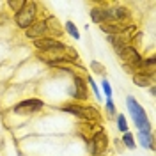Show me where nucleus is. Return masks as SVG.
I'll return each mask as SVG.
<instances>
[{
	"instance_id": "obj_17",
	"label": "nucleus",
	"mask_w": 156,
	"mask_h": 156,
	"mask_svg": "<svg viewBox=\"0 0 156 156\" xmlns=\"http://www.w3.org/2000/svg\"><path fill=\"white\" fill-rule=\"evenodd\" d=\"M117 128L122 131V133H126V131H129V126H128V121L126 117L122 115V114H117Z\"/></svg>"
},
{
	"instance_id": "obj_5",
	"label": "nucleus",
	"mask_w": 156,
	"mask_h": 156,
	"mask_svg": "<svg viewBox=\"0 0 156 156\" xmlns=\"http://www.w3.org/2000/svg\"><path fill=\"white\" fill-rule=\"evenodd\" d=\"M43 107H44V103H43L41 99L30 98V99H23V101H20L18 105L14 107V114H18V115H32V114L39 112Z\"/></svg>"
},
{
	"instance_id": "obj_6",
	"label": "nucleus",
	"mask_w": 156,
	"mask_h": 156,
	"mask_svg": "<svg viewBox=\"0 0 156 156\" xmlns=\"http://www.w3.org/2000/svg\"><path fill=\"white\" fill-rule=\"evenodd\" d=\"M62 110L68 112V114H71V115L78 117V119H83V121H92V119L98 117V114H90L92 110H89V108H85V107H80V105H66Z\"/></svg>"
},
{
	"instance_id": "obj_4",
	"label": "nucleus",
	"mask_w": 156,
	"mask_h": 156,
	"mask_svg": "<svg viewBox=\"0 0 156 156\" xmlns=\"http://www.w3.org/2000/svg\"><path fill=\"white\" fill-rule=\"evenodd\" d=\"M32 43H34V46H36L37 51H50V50L64 51L66 50V44L62 41H58L57 37H53V36H44L41 39H34Z\"/></svg>"
},
{
	"instance_id": "obj_14",
	"label": "nucleus",
	"mask_w": 156,
	"mask_h": 156,
	"mask_svg": "<svg viewBox=\"0 0 156 156\" xmlns=\"http://www.w3.org/2000/svg\"><path fill=\"white\" fill-rule=\"evenodd\" d=\"M122 144L128 147V149H135L136 147V142H135V136L131 131H126L124 135H122Z\"/></svg>"
},
{
	"instance_id": "obj_21",
	"label": "nucleus",
	"mask_w": 156,
	"mask_h": 156,
	"mask_svg": "<svg viewBox=\"0 0 156 156\" xmlns=\"http://www.w3.org/2000/svg\"><path fill=\"white\" fill-rule=\"evenodd\" d=\"M105 107H107V112H108V115L110 117H115V105H114V101H112V99H107V105H105Z\"/></svg>"
},
{
	"instance_id": "obj_16",
	"label": "nucleus",
	"mask_w": 156,
	"mask_h": 156,
	"mask_svg": "<svg viewBox=\"0 0 156 156\" xmlns=\"http://www.w3.org/2000/svg\"><path fill=\"white\" fill-rule=\"evenodd\" d=\"M66 32H68V34H69L73 39H76V41L80 39V32H78L76 25H75L73 21H68V23H66Z\"/></svg>"
},
{
	"instance_id": "obj_7",
	"label": "nucleus",
	"mask_w": 156,
	"mask_h": 156,
	"mask_svg": "<svg viewBox=\"0 0 156 156\" xmlns=\"http://www.w3.org/2000/svg\"><path fill=\"white\" fill-rule=\"evenodd\" d=\"M25 36L29 39H41L44 37V36H48V27H46V23H44V20H41V21H36V23H32L29 29L25 30Z\"/></svg>"
},
{
	"instance_id": "obj_15",
	"label": "nucleus",
	"mask_w": 156,
	"mask_h": 156,
	"mask_svg": "<svg viewBox=\"0 0 156 156\" xmlns=\"http://www.w3.org/2000/svg\"><path fill=\"white\" fill-rule=\"evenodd\" d=\"M25 4H27V0H9V2H7V5L12 9V12H14V14H16V12H20V11L25 7Z\"/></svg>"
},
{
	"instance_id": "obj_2",
	"label": "nucleus",
	"mask_w": 156,
	"mask_h": 156,
	"mask_svg": "<svg viewBox=\"0 0 156 156\" xmlns=\"http://www.w3.org/2000/svg\"><path fill=\"white\" fill-rule=\"evenodd\" d=\"M36 16H37V4L36 2H27L25 7L14 14V21H16L18 29L27 30L32 23H36Z\"/></svg>"
},
{
	"instance_id": "obj_1",
	"label": "nucleus",
	"mask_w": 156,
	"mask_h": 156,
	"mask_svg": "<svg viewBox=\"0 0 156 156\" xmlns=\"http://www.w3.org/2000/svg\"><path fill=\"white\" fill-rule=\"evenodd\" d=\"M126 107L129 110V115L133 119L135 126L138 128V131H144V133H151V122L147 119V114L144 107L136 101L133 96H128L126 98Z\"/></svg>"
},
{
	"instance_id": "obj_19",
	"label": "nucleus",
	"mask_w": 156,
	"mask_h": 156,
	"mask_svg": "<svg viewBox=\"0 0 156 156\" xmlns=\"http://www.w3.org/2000/svg\"><path fill=\"white\" fill-rule=\"evenodd\" d=\"M101 87H103V94H105V99H112V85L107 78H103L101 82Z\"/></svg>"
},
{
	"instance_id": "obj_3",
	"label": "nucleus",
	"mask_w": 156,
	"mask_h": 156,
	"mask_svg": "<svg viewBox=\"0 0 156 156\" xmlns=\"http://www.w3.org/2000/svg\"><path fill=\"white\" fill-rule=\"evenodd\" d=\"M89 147H90V154L92 156H101L108 147V136L103 129H98L94 135L89 140Z\"/></svg>"
},
{
	"instance_id": "obj_22",
	"label": "nucleus",
	"mask_w": 156,
	"mask_h": 156,
	"mask_svg": "<svg viewBox=\"0 0 156 156\" xmlns=\"http://www.w3.org/2000/svg\"><path fill=\"white\" fill-rule=\"evenodd\" d=\"M149 92H151V96H154V94H156V89H154V85H151V87H149Z\"/></svg>"
},
{
	"instance_id": "obj_8",
	"label": "nucleus",
	"mask_w": 156,
	"mask_h": 156,
	"mask_svg": "<svg viewBox=\"0 0 156 156\" xmlns=\"http://www.w3.org/2000/svg\"><path fill=\"white\" fill-rule=\"evenodd\" d=\"M73 82H75V92H73V96L80 99V101H85L89 98V92H87V82H85V78H82L80 75H73Z\"/></svg>"
},
{
	"instance_id": "obj_20",
	"label": "nucleus",
	"mask_w": 156,
	"mask_h": 156,
	"mask_svg": "<svg viewBox=\"0 0 156 156\" xmlns=\"http://www.w3.org/2000/svg\"><path fill=\"white\" fill-rule=\"evenodd\" d=\"M90 69H92L96 75H103V76H105V66H103V64H99V62H96V60H92V62H90Z\"/></svg>"
},
{
	"instance_id": "obj_11",
	"label": "nucleus",
	"mask_w": 156,
	"mask_h": 156,
	"mask_svg": "<svg viewBox=\"0 0 156 156\" xmlns=\"http://www.w3.org/2000/svg\"><path fill=\"white\" fill-rule=\"evenodd\" d=\"M138 142L144 149H154V136L153 133H144V131H138Z\"/></svg>"
},
{
	"instance_id": "obj_13",
	"label": "nucleus",
	"mask_w": 156,
	"mask_h": 156,
	"mask_svg": "<svg viewBox=\"0 0 156 156\" xmlns=\"http://www.w3.org/2000/svg\"><path fill=\"white\" fill-rule=\"evenodd\" d=\"M90 20H92V23H96V25H103V23H105L103 7H92V9H90Z\"/></svg>"
},
{
	"instance_id": "obj_9",
	"label": "nucleus",
	"mask_w": 156,
	"mask_h": 156,
	"mask_svg": "<svg viewBox=\"0 0 156 156\" xmlns=\"http://www.w3.org/2000/svg\"><path fill=\"white\" fill-rule=\"evenodd\" d=\"M154 82V76H149V75H144L140 71H135L133 73V83L136 87H151Z\"/></svg>"
},
{
	"instance_id": "obj_18",
	"label": "nucleus",
	"mask_w": 156,
	"mask_h": 156,
	"mask_svg": "<svg viewBox=\"0 0 156 156\" xmlns=\"http://www.w3.org/2000/svg\"><path fill=\"white\" fill-rule=\"evenodd\" d=\"M85 82L90 85V89H92V92H94L96 99H99V101H101V99H103V96H101V92H99V89H98V83L94 82V78H92V76H87V80H85Z\"/></svg>"
},
{
	"instance_id": "obj_12",
	"label": "nucleus",
	"mask_w": 156,
	"mask_h": 156,
	"mask_svg": "<svg viewBox=\"0 0 156 156\" xmlns=\"http://www.w3.org/2000/svg\"><path fill=\"white\" fill-rule=\"evenodd\" d=\"M44 23H46V27H48V34H50V32H53V34H60V32H62L60 23L57 21L55 16H48V18L44 20Z\"/></svg>"
},
{
	"instance_id": "obj_10",
	"label": "nucleus",
	"mask_w": 156,
	"mask_h": 156,
	"mask_svg": "<svg viewBox=\"0 0 156 156\" xmlns=\"http://www.w3.org/2000/svg\"><path fill=\"white\" fill-rule=\"evenodd\" d=\"M108 43L112 44V48L115 50L117 55H119V53L126 48L128 44H129V43H128L126 39L122 37V36H108Z\"/></svg>"
}]
</instances>
